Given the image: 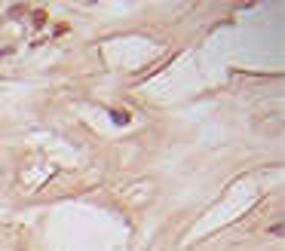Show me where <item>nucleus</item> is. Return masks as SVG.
Returning <instances> with one entry per match:
<instances>
[{
    "label": "nucleus",
    "instance_id": "obj_1",
    "mask_svg": "<svg viewBox=\"0 0 285 251\" xmlns=\"http://www.w3.org/2000/svg\"><path fill=\"white\" fill-rule=\"evenodd\" d=\"M110 117L117 123H129V113H123V110H110Z\"/></svg>",
    "mask_w": 285,
    "mask_h": 251
}]
</instances>
